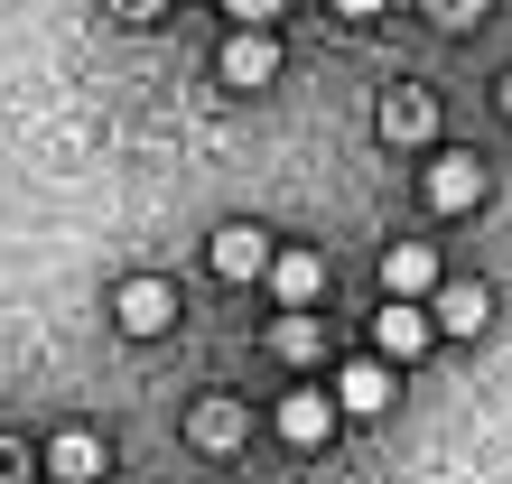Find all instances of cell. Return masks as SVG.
<instances>
[{"label":"cell","mask_w":512,"mask_h":484,"mask_svg":"<svg viewBox=\"0 0 512 484\" xmlns=\"http://www.w3.org/2000/svg\"><path fill=\"white\" fill-rule=\"evenodd\" d=\"M112 326H122V336H168V326H177V289L168 280H122V289H112Z\"/></svg>","instance_id":"cell-2"},{"label":"cell","mask_w":512,"mask_h":484,"mask_svg":"<svg viewBox=\"0 0 512 484\" xmlns=\"http://www.w3.org/2000/svg\"><path fill=\"white\" fill-rule=\"evenodd\" d=\"M270 289H280V308H317L326 252H308V242H280V252H270Z\"/></svg>","instance_id":"cell-8"},{"label":"cell","mask_w":512,"mask_h":484,"mask_svg":"<svg viewBox=\"0 0 512 484\" xmlns=\"http://www.w3.org/2000/svg\"><path fill=\"white\" fill-rule=\"evenodd\" d=\"M47 475H56V484H103V475H112V447H103L94 429H56Z\"/></svg>","instance_id":"cell-11"},{"label":"cell","mask_w":512,"mask_h":484,"mask_svg":"<svg viewBox=\"0 0 512 484\" xmlns=\"http://www.w3.org/2000/svg\"><path fill=\"white\" fill-rule=\"evenodd\" d=\"M224 10L243 19V28H270V19H280V0H224Z\"/></svg>","instance_id":"cell-15"},{"label":"cell","mask_w":512,"mask_h":484,"mask_svg":"<svg viewBox=\"0 0 512 484\" xmlns=\"http://www.w3.org/2000/svg\"><path fill=\"white\" fill-rule=\"evenodd\" d=\"M270 252H280V242H270L261 224H224L215 242H205V261H215V280H270Z\"/></svg>","instance_id":"cell-5"},{"label":"cell","mask_w":512,"mask_h":484,"mask_svg":"<svg viewBox=\"0 0 512 484\" xmlns=\"http://www.w3.org/2000/svg\"><path fill=\"white\" fill-rule=\"evenodd\" d=\"M224 84L233 94H270V84H280V38H270V28H233L224 38Z\"/></svg>","instance_id":"cell-3"},{"label":"cell","mask_w":512,"mask_h":484,"mask_svg":"<svg viewBox=\"0 0 512 484\" xmlns=\"http://www.w3.org/2000/svg\"><path fill=\"white\" fill-rule=\"evenodd\" d=\"M336 419L345 410H336V391H326V382L317 391H289V401H280V438L289 447H326V438H336Z\"/></svg>","instance_id":"cell-10"},{"label":"cell","mask_w":512,"mask_h":484,"mask_svg":"<svg viewBox=\"0 0 512 484\" xmlns=\"http://www.w3.org/2000/svg\"><path fill=\"white\" fill-rule=\"evenodd\" d=\"M391 391H401V382H391V363L364 354V363H345V373H336V410H345V419H382Z\"/></svg>","instance_id":"cell-7"},{"label":"cell","mask_w":512,"mask_h":484,"mask_svg":"<svg viewBox=\"0 0 512 484\" xmlns=\"http://www.w3.org/2000/svg\"><path fill=\"white\" fill-rule=\"evenodd\" d=\"M373 131H382L391 149H429V140H438V103L419 94V84H401V94H382V112H373Z\"/></svg>","instance_id":"cell-6"},{"label":"cell","mask_w":512,"mask_h":484,"mask_svg":"<svg viewBox=\"0 0 512 484\" xmlns=\"http://www.w3.org/2000/svg\"><path fill=\"white\" fill-rule=\"evenodd\" d=\"M438 336V317H429V298H382V317H373V354L382 363H419Z\"/></svg>","instance_id":"cell-1"},{"label":"cell","mask_w":512,"mask_h":484,"mask_svg":"<svg viewBox=\"0 0 512 484\" xmlns=\"http://www.w3.org/2000/svg\"><path fill=\"white\" fill-rule=\"evenodd\" d=\"M382 298H438V242H391L382 252Z\"/></svg>","instance_id":"cell-9"},{"label":"cell","mask_w":512,"mask_h":484,"mask_svg":"<svg viewBox=\"0 0 512 484\" xmlns=\"http://www.w3.org/2000/svg\"><path fill=\"white\" fill-rule=\"evenodd\" d=\"M429 317H438V336H475V326L494 317V298H485V280H438Z\"/></svg>","instance_id":"cell-12"},{"label":"cell","mask_w":512,"mask_h":484,"mask_svg":"<svg viewBox=\"0 0 512 484\" xmlns=\"http://www.w3.org/2000/svg\"><path fill=\"white\" fill-rule=\"evenodd\" d=\"M243 429H252V419H243V401H224V391H215V401H196V419H187V438L205 447V457L243 447Z\"/></svg>","instance_id":"cell-13"},{"label":"cell","mask_w":512,"mask_h":484,"mask_svg":"<svg viewBox=\"0 0 512 484\" xmlns=\"http://www.w3.org/2000/svg\"><path fill=\"white\" fill-rule=\"evenodd\" d=\"M336 19H382V0H326Z\"/></svg>","instance_id":"cell-17"},{"label":"cell","mask_w":512,"mask_h":484,"mask_svg":"<svg viewBox=\"0 0 512 484\" xmlns=\"http://www.w3.org/2000/svg\"><path fill=\"white\" fill-rule=\"evenodd\" d=\"M429 205L438 215H475V205H485V159H475V149H438L429 159Z\"/></svg>","instance_id":"cell-4"},{"label":"cell","mask_w":512,"mask_h":484,"mask_svg":"<svg viewBox=\"0 0 512 484\" xmlns=\"http://www.w3.org/2000/svg\"><path fill=\"white\" fill-rule=\"evenodd\" d=\"M270 345H280V354H289V363H317V354H326V326H317V317H308V308H289V317H280V326H270Z\"/></svg>","instance_id":"cell-14"},{"label":"cell","mask_w":512,"mask_h":484,"mask_svg":"<svg viewBox=\"0 0 512 484\" xmlns=\"http://www.w3.org/2000/svg\"><path fill=\"white\" fill-rule=\"evenodd\" d=\"M503 121H512V75H503Z\"/></svg>","instance_id":"cell-18"},{"label":"cell","mask_w":512,"mask_h":484,"mask_svg":"<svg viewBox=\"0 0 512 484\" xmlns=\"http://www.w3.org/2000/svg\"><path fill=\"white\" fill-rule=\"evenodd\" d=\"M475 10L485 0H438V28H475Z\"/></svg>","instance_id":"cell-16"}]
</instances>
